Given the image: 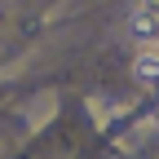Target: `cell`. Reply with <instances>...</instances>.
Returning <instances> with one entry per match:
<instances>
[{
  "mask_svg": "<svg viewBox=\"0 0 159 159\" xmlns=\"http://www.w3.org/2000/svg\"><path fill=\"white\" fill-rule=\"evenodd\" d=\"M128 31L142 44H159V0H137L133 5V18H128Z\"/></svg>",
  "mask_w": 159,
  "mask_h": 159,
  "instance_id": "1",
  "label": "cell"
},
{
  "mask_svg": "<svg viewBox=\"0 0 159 159\" xmlns=\"http://www.w3.org/2000/svg\"><path fill=\"white\" fill-rule=\"evenodd\" d=\"M133 75L142 84H159V44H142L133 53Z\"/></svg>",
  "mask_w": 159,
  "mask_h": 159,
  "instance_id": "2",
  "label": "cell"
}]
</instances>
